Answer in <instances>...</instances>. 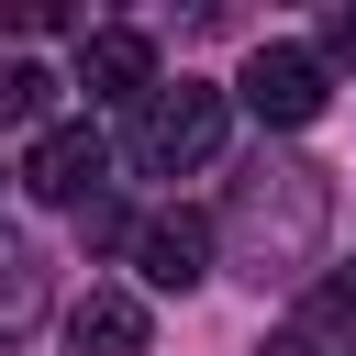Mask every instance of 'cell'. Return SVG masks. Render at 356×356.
Segmentation results:
<instances>
[{
  "label": "cell",
  "instance_id": "6da1fadb",
  "mask_svg": "<svg viewBox=\"0 0 356 356\" xmlns=\"http://www.w3.org/2000/svg\"><path fill=\"white\" fill-rule=\"evenodd\" d=\"M323 234H334V178H323L312 156H256V167L234 178V200H222V245H234V267H245L256 289L312 278Z\"/></svg>",
  "mask_w": 356,
  "mask_h": 356
},
{
  "label": "cell",
  "instance_id": "7a4b0ae2",
  "mask_svg": "<svg viewBox=\"0 0 356 356\" xmlns=\"http://www.w3.org/2000/svg\"><path fill=\"white\" fill-rule=\"evenodd\" d=\"M122 145H134V167H145V178H189V167H200V156L222 145V89H211V78L145 89V100H134V134H122Z\"/></svg>",
  "mask_w": 356,
  "mask_h": 356
},
{
  "label": "cell",
  "instance_id": "3957f363",
  "mask_svg": "<svg viewBox=\"0 0 356 356\" xmlns=\"http://www.w3.org/2000/svg\"><path fill=\"white\" fill-rule=\"evenodd\" d=\"M323 100H334V78L312 67V44H256V56H245V111H256V122H289V134H300Z\"/></svg>",
  "mask_w": 356,
  "mask_h": 356
},
{
  "label": "cell",
  "instance_id": "277c9868",
  "mask_svg": "<svg viewBox=\"0 0 356 356\" xmlns=\"http://www.w3.org/2000/svg\"><path fill=\"white\" fill-rule=\"evenodd\" d=\"M100 167H111V156H100V134H89V122H44V134H33V156H22V189H33V200H56V211H78V200H100Z\"/></svg>",
  "mask_w": 356,
  "mask_h": 356
},
{
  "label": "cell",
  "instance_id": "5b68a950",
  "mask_svg": "<svg viewBox=\"0 0 356 356\" xmlns=\"http://www.w3.org/2000/svg\"><path fill=\"white\" fill-rule=\"evenodd\" d=\"M78 89H89V100H145V89H156V44H145L134 22L78 33Z\"/></svg>",
  "mask_w": 356,
  "mask_h": 356
},
{
  "label": "cell",
  "instance_id": "8992f818",
  "mask_svg": "<svg viewBox=\"0 0 356 356\" xmlns=\"http://www.w3.org/2000/svg\"><path fill=\"white\" fill-rule=\"evenodd\" d=\"M134 267H145V289H200L211 278V222L200 211H156L134 234Z\"/></svg>",
  "mask_w": 356,
  "mask_h": 356
},
{
  "label": "cell",
  "instance_id": "52a82bcc",
  "mask_svg": "<svg viewBox=\"0 0 356 356\" xmlns=\"http://www.w3.org/2000/svg\"><path fill=\"white\" fill-rule=\"evenodd\" d=\"M145 300L134 289H78V312H67V345L78 356H145Z\"/></svg>",
  "mask_w": 356,
  "mask_h": 356
},
{
  "label": "cell",
  "instance_id": "ba28073f",
  "mask_svg": "<svg viewBox=\"0 0 356 356\" xmlns=\"http://www.w3.org/2000/svg\"><path fill=\"white\" fill-rule=\"evenodd\" d=\"M33 323H44V256H33L22 234H0V345L33 334Z\"/></svg>",
  "mask_w": 356,
  "mask_h": 356
},
{
  "label": "cell",
  "instance_id": "9c48e42d",
  "mask_svg": "<svg viewBox=\"0 0 356 356\" xmlns=\"http://www.w3.org/2000/svg\"><path fill=\"white\" fill-rule=\"evenodd\" d=\"M44 100H56V78L33 56H0V122H44Z\"/></svg>",
  "mask_w": 356,
  "mask_h": 356
},
{
  "label": "cell",
  "instance_id": "30bf717a",
  "mask_svg": "<svg viewBox=\"0 0 356 356\" xmlns=\"http://www.w3.org/2000/svg\"><path fill=\"white\" fill-rule=\"evenodd\" d=\"M300 334H356V278H312V323Z\"/></svg>",
  "mask_w": 356,
  "mask_h": 356
},
{
  "label": "cell",
  "instance_id": "8fae6325",
  "mask_svg": "<svg viewBox=\"0 0 356 356\" xmlns=\"http://www.w3.org/2000/svg\"><path fill=\"white\" fill-rule=\"evenodd\" d=\"M312 67L334 78V67H356V11H323V44H312Z\"/></svg>",
  "mask_w": 356,
  "mask_h": 356
},
{
  "label": "cell",
  "instance_id": "7c38bea8",
  "mask_svg": "<svg viewBox=\"0 0 356 356\" xmlns=\"http://www.w3.org/2000/svg\"><path fill=\"white\" fill-rule=\"evenodd\" d=\"M67 0H0V33H56Z\"/></svg>",
  "mask_w": 356,
  "mask_h": 356
},
{
  "label": "cell",
  "instance_id": "4fadbf2b",
  "mask_svg": "<svg viewBox=\"0 0 356 356\" xmlns=\"http://www.w3.org/2000/svg\"><path fill=\"white\" fill-rule=\"evenodd\" d=\"M78 222H89V245H134V222H122L111 200H78Z\"/></svg>",
  "mask_w": 356,
  "mask_h": 356
},
{
  "label": "cell",
  "instance_id": "5bb4252c",
  "mask_svg": "<svg viewBox=\"0 0 356 356\" xmlns=\"http://www.w3.org/2000/svg\"><path fill=\"white\" fill-rule=\"evenodd\" d=\"M256 356H323V345H312V334H267Z\"/></svg>",
  "mask_w": 356,
  "mask_h": 356
}]
</instances>
